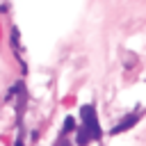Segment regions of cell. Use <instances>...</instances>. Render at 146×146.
<instances>
[{"mask_svg":"<svg viewBox=\"0 0 146 146\" xmlns=\"http://www.w3.org/2000/svg\"><path fill=\"white\" fill-rule=\"evenodd\" d=\"M82 119H84V128L91 132V139H100V135H103V130H100V125H98V116H96V110H94V105H84L82 107Z\"/></svg>","mask_w":146,"mask_h":146,"instance_id":"obj_1","label":"cell"},{"mask_svg":"<svg viewBox=\"0 0 146 146\" xmlns=\"http://www.w3.org/2000/svg\"><path fill=\"white\" fill-rule=\"evenodd\" d=\"M89 139H91V132H89L84 125H82V128H78V144H80V146H87V141H89Z\"/></svg>","mask_w":146,"mask_h":146,"instance_id":"obj_3","label":"cell"},{"mask_svg":"<svg viewBox=\"0 0 146 146\" xmlns=\"http://www.w3.org/2000/svg\"><path fill=\"white\" fill-rule=\"evenodd\" d=\"M139 121V114H130V116H125V119H121L112 130H110V135H119V132H125V130H130L135 123Z\"/></svg>","mask_w":146,"mask_h":146,"instance_id":"obj_2","label":"cell"},{"mask_svg":"<svg viewBox=\"0 0 146 146\" xmlns=\"http://www.w3.org/2000/svg\"><path fill=\"white\" fill-rule=\"evenodd\" d=\"M16 146H23V144H21V141H16Z\"/></svg>","mask_w":146,"mask_h":146,"instance_id":"obj_6","label":"cell"},{"mask_svg":"<svg viewBox=\"0 0 146 146\" xmlns=\"http://www.w3.org/2000/svg\"><path fill=\"white\" fill-rule=\"evenodd\" d=\"M71 130H78V125H75V119L73 116H66L64 119V132H71Z\"/></svg>","mask_w":146,"mask_h":146,"instance_id":"obj_4","label":"cell"},{"mask_svg":"<svg viewBox=\"0 0 146 146\" xmlns=\"http://www.w3.org/2000/svg\"><path fill=\"white\" fill-rule=\"evenodd\" d=\"M59 146H71V141H66V139H62V141H59Z\"/></svg>","mask_w":146,"mask_h":146,"instance_id":"obj_5","label":"cell"}]
</instances>
